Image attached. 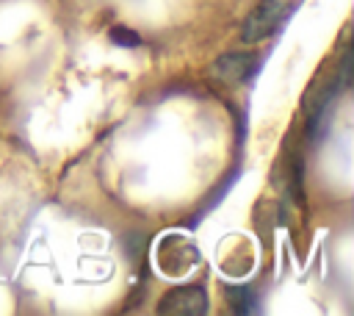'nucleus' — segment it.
Wrapping results in <instances>:
<instances>
[{
    "label": "nucleus",
    "mask_w": 354,
    "mask_h": 316,
    "mask_svg": "<svg viewBox=\"0 0 354 316\" xmlns=\"http://www.w3.org/2000/svg\"><path fill=\"white\" fill-rule=\"evenodd\" d=\"M210 72L216 75V80L243 83L246 78H252L257 72V55L254 53H227V55H218L213 61Z\"/></svg>",
    "instance_id": "20e7f679"
},
{
    "label": "nucleus",
    "mask_w": 354,
    "mask_h": 316,
    "mask_svg": "<svg viewBox=\"0 0 354 316\" xmlns=\"http://www.w3.org/2000/svg\"><path fill=\"white\" fill-rule=\"evenodd\" d=\"M207 291L205 286H177L166 291L158 302V313L163 316H202L207 313Z\"/></svg>",
    "instance_id": "f03ea898"
},
{
    "label": "nucleus",
    "mask_w": 354,
    "mask_h": 316,
    "mask_svg": "<svg viewBox=\"0 0 354 316\" xmlns=\"http://www.w3.org/2000/svg\"><path fill=\"white\" fill-rule=\"evenodd\" d=\"M227 302L232 313H257L260 310V297L249 286H227Z\"/></svg>",
    "instance_id": "39448f33"
},
{
    "label": "nucleus",
    "mask_w": 354,
    "mask_h": 316,
    "mask_svg": "<svg viewBox=\"0 0 354 316\" xmlns=\"http://www.w3.org/2000/svg\"><path fill=\"white\" fill-rule=\"evenodd\" d=\"M111 42L124 44V47H138V44H141V36H138L136 30H127V28H122V25H113V28H111Z\"/></svg>",
    "instance_id": "423d86ee"
},
{
    "label": "nucleus",
    "mask_w": 354,
    "mask_h": 316,
    "mask_svg": "<svg viewBox=\"0 0 354 316\" xmlns=\"http://www.w3.org/2000/svg\"><path fill=\"white\" fill-rule=\"evenodd\" d=\"M290 8H296V6H288V0H260L252 8V14L246 17V22H243L241 39L249 42V44H254V42L271 36L290 17Z\"/></svg>",
    "instance_id": "f257e3e1"
},
{
    "label": "nucleus",
    "mask_w": 354,
    "mask_h": 316,
    "mask_svg": "<svg viewBox=\"0 0 354 316\" xmlns=\"http://www.w3.org/2000/svg\"><path fill=\"white\" fill-rule=\"evenodd\" d=\"M194 263H199V249L188 238H183V236H166L158 244V266L169 277L185 274Z\"/></svg>",
    "instance_id": "7ed1b4c3"
}]
</instances>
